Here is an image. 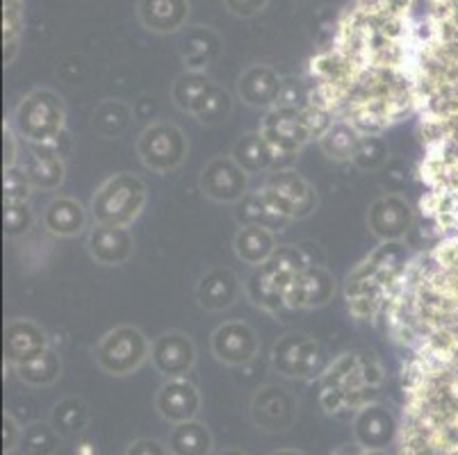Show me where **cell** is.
Returning <instances> with one entry per match:
<instances>
[{
  "label": "cell",
  "mask_w": 458,
  "mask_h": 455,
  "mask_svg": "<svg viewBox=\"0 0 458 455\" xmlns=\"http://www.w3.org/2000/svg\"><path fill=\"white\" fill-rule=\"evenodd\" d=\"M386 319L406 350L399 455H458V235L406 262Z\"/></svg>",
  "instance_id": "obj_1"
},
{
  "label": "cell",
  "mask_w": 458,
  "mask_h": 455,
  "mask_svg": "<svg viewBox=\"0 0 458 455\" xmlns=\"http://www.w3.org/2000/svg\"><path fill=\"white\" fill-rule=\"evenodd\" d=\"M415 0H352L308 64V105L363 137L415 114Z\"/></svg>",
  "instance_id": "obj_2"
},
{
  "label": "cell",
  "mask_w": 458,
  "mask_h": 455,
  "mask_svg": "<svg viewBox=\"0 0 458 455\" xmlns=\"http://www.w3.org/2000/svg\"><path fill=\"white\" fill-rule=\"evenodd\" d=\"M406 262L399 241H381L377 250L353 266L344 281V299L358 321H374L386 310Z\"/></svg>",
  "instance_id": "obj_3"
},
{
  "label": "cell",
  "mask_w": 458,
  "mask_h": 455,
  "mask_svg": "<svg viewBox=\"0 0 458 455\" xmlns=\"http://www.w3.org/2000/svg\"><path fill=\"white\" fill-rule=\"evenodd\" d=\"M310 244H285L278 246L276 253L265 265L253 266V274L244 282L249 300L272 316H281L287 312L285 291L293 281L306 269L308 265H322L312 257Z\"/></svg>",
  "instance_id": "obj_4"
},
{
  "label": "cell",
  "mask_w": 458,
  "mask_h": 455,
  "mask_svg": "<svg viewBox=\"0 0 458 455\" xmlns=\"http://www.w3.org/2000/svg\"><path fill=\"white\" fill-rule=\"evenodd\" d=\"M21 141L30 146L53 144L66 131V105L57 91L37 87L16 103L10 114Z\"/></svg>",
  "instance_id": "obj_5"
},
{
  "label": "cell",
  "mask_w": 458,
  "mask_h": 455,
  "mask_svg": "<svg viewBox=\"0 0 458 455\" xmlns=\"http://www.w3.org/2000/svg\"><path fill=\"white\" fill-rule=\"evenodd\" d=\"M148 191L144 181L135 173H114L98 185L89 203L94 223L123 225L131 228L147 207Z\"/></svg>",
  "instance_id": "obj_6"
},
{
  "label": "cell",
  "mask_w": 458,
  "mask_h": 455,
  "mask_svg": "<svg viewBox=\"0 0 458 455\" xmlns=\"http://www.w3.org/2000/svg\"><path fill=\"white\" fill-rule=\"evenodd\" d=\"M265 206L274 216L283 221H301L308 219L318 210V190L293 169L269 171L260 190Z\"/></svg>",
  "instance_id": "obj_7"
},
{
  "label": "cell",
  "mask_w": 458,
  "mask_h": 455,
  "mask_svg": "<svg viewBox=\"0 0 458 455\" xmlns=\"http://www.w3.org/2000/svg\"><path fill=\"white\" fill-rule=\"evenodd\" d=\"M96 365L107 375H131L151 358V341L137 325H116L98 340L94 349Z\"/></svg>",
  "instance_id": "obj_8"
},
{
  "label": "cell",
  "mask_w": 458,
  "mask_h": 455,
  "mask_svg": "<svg viewBox=\"0 0 458 455\" xmlns=\"http://www.w3.org/2000/svg\"><path fill=\"white\" fill-rule=\"evenodd\" d=\"M269 362L276 374H281L283 378H294V381L322 378L324 371L328 369V356L324 346L306 333H287L278 337Z\"/></svg>",
  "instance_id": "obj_9"
},
{
  "label": "cell",
  "mask_w": 458,
  "mask_h": 455,
  "mask_svg": "<svg viewBox=\"0 0 458 455\" xmlns=\"http://www.w3.org/2000/svg\"><path fill=\"white\" fill-rule=\"evenodd\" d=\"M190 153V141L176 123L153 121L137 139V157L151 173L165 175L176 171Z\"/></svg>",
  "instance_id": "obj_10"
},
{
  "label": "cell",
  "mask_w": 458,
  "mask_h": 455,
  "mask_svg": "<svg viewBox=\"0 0 458 455\" xmlns=\"http://www.w3.org/2000/svg\"><path fill=\"white\" fill-rule=\"evenodd\" d=\"M260 132L278 157V169H290L303 146L312 141L303 107H272L260 123Z\"/></svg>",
  "instance_id": "obj_11"
},
{
  "label": "cell",
  "mask_w": 458,
  "mask_h": 455,
  "mask_svg": "<svg viewBox=\"0 0 458 455\" xmlns=\"http://www.w3.org/2000/svg\"><path fill=\"white\" fill-rule=\"evenodd\" d=\"M199 187L215 203L235 206L247 196L249 173L231 156L215 157L203 166Z\"/></svg>",
  "instance_id": "obj_12"
},
{
  "label": "cell",
  "mask_w": 458,
  "mask_h": 455,
  "mask_svg": "<svg viewBox=\"0 0 458 455\" xmlns=\"http://www.w3.org/2000/svg\"><path fill=\"white\" fill-rule=\"evenodd\" d=\"M402 417H397L390 406L368 403L353 417V437L360 449L388 451V446L399 442Z\"/></svg>",
  "instance_id": "obj_13"
},
{
  "label": "cell",
  "mask_w": 458,
  "mask_h": 455,
  "mask_svg": "<svg viewBox=\"0 0 458 455\" xmlns=\"http://www.w3.org/2000/svg\"><path fill=\"white\" fill-rule=\"evenodd\" d=\"M368 228L378 241H402L413 231L415 212L399 194H383L368 207Z\"/></svg>",
  "instance_id": "obj_14"
},
{
  "label": "cell",
  "mask_w": 458,
  "mask_h": 455,
  "mask_svg": "<svg viewBox=\"0 0 458 455\" xmlns=\"http://www.w3.org/2000/svg\"><path fill=\"white\" fill-rule=\"evenodd\" d=\"M197 344L182 331H165L151 341V365L165 381L187 378L197 365Z\"/></svg>",
  "instance_id": "obj_15"
},
{
  "label": "cell",
  "mask_w": 458,
  "mask_h": 455,
  "mask_svg": "<svg viewBox=\"0 0 458 455\" xmlns=\"http://www.w3.org/2000/svg\"><path fill=\"white\" fill-rule=\"evenodd\" d=\"M212 356L228 367H244L256 360L260 340L247 321H224L210 337Z\"/></svg>",
  "instance_id": "obj_16"
},
{
  "label": "cell",
  "mask_w": 458,
  "mask_h": 455,
  "mask_svg": "<svg viewBox=\"0 0 458 455\" xmlns=\"http://www.w3.org/2000/svg\"><path fill=\"white\" fill-rule=\"evenodd\" d=\"M251 419L265 433L287 431L297 421V399L285 387H260L251 400Z\"/></svg>",
  "instance_id": "obj_17"
},
{
  "label": "cell",
  "mask_w": 458,
  "mask_h": 455,
  "mask_svg": "<svg viewBox=\"0 0 458 455\" xmlns=\"http://www.w3.org/2000/svg\"><path fill=\"white\" fill-rule=\"evenodd\" d=\"M51 349L48 333L41 328L37 321L16 316L5 324V337H3V356L7 367H19L23 362H30L35 358L44 356Z\"/></svg>",
  "instance_id": "obj_18"
},
{
  "label": "cell",
  "mask_w": 458,
  "mask_h": 455,
  "mask_svg": "<svg viewBox=\"0 0 458 455\" xmlns=\"http://www.w3.org/2000/svg\"><path fill=\"white\" fill-rule=\"evenodd\" d=\"M335 294V278L324 265H308L285 291L287 310L324 308Z\"/></svg>",
  "instance_id": "obj_19"
},
{
  "label": "cell",
  "mask_w": 458,
  "mask_h": 455,
  "mask_svg": "<svg viewBox=\"0 0 458 455\" xmlns=\"http://www.w3.org/2000/svg\"><path fill=\"white\" fill-rule=\"evenodd\" d=\"M87 250L91 260L103 266H122L135 253V237L123 225L94 223L87 235Z\"/></svg>",
  "instance_id": "obj_20"
},
{
  "label": "cell",
  "mask_w": 458,
  "mask_h": 455,
  "mask_svg": "<svg viewBox=\"0 0 458 455\" xmlns=\"http://www.w3.org/2000/svg\"><path fill=\"white\" fill-rule=\"evenodd\" d=\"M156 410L166 424H182L197 419L201 410V394L199 387L187 378H172L160 385L156 394Z\"/></svg>",
  "instance_id": "obj_21"
},
{
  "label": "cell",
  "mask_w": 458,
  "mask_h": 455,
  "mask_svg": "<svg viewBox=\"0 0 458 455\" xmlns=\"http://www.w3.org/2000/svg\"><path fill=\"white\" fill-rule=\"evenodd\" d=\"M283 78L276 69L267 64H253L237 78V96L244 105L256 110H272L281 94Z\"/></svg>",
  "instance_id": "obj_22"
},
{
  "label": "cell",
  "mask_w": 458,
  "mask_h": 455,
  "mask_svg": "<svg viewBox=\"0 0 458 455\" xmlns=\"http://www.w3.org/2000/svg\"><path fill=\"white\" fill-rule=\"evenodd\" d=\"M19 166L26 171L32 187L39 191H55L60 190L66 175L64 157L57 153L53 144L30 146L28 144L26 156L21 157Z\"/></svg>",
  "instance_id": "obj_23"
},
{
  "label": "cell",
  "mask_w": 458,
  "mask_h": 455,
  "mask_svg": "<svg viewBox=\"0 0 458 455\" xmlns=\"http://www.w3.org/2000/svg\"><path fill=\"white\" fill-rule=\"evenodd\" d=\"M242 291L244 287L235 271H231L228 266H216V269H210L206 275H201L194 294H197L199 308L208 312H224L235 306Z\"/></svg>",
  "instance_id": "obj_24"
},
{
  "label": "cell",
  "mask_w": 458,
  "mask_h": 455,
  "mask_svg": "<svg viewBox=\"0 0 458 455\" xmlns=\"http://www.w3.org/2000/svg\"><path fill=\"white\" fill-rule=\"evenodd\" d=\"M89 207H85L73 196H57L46 206L44 215H41V223L44 231L51 232L53 237L60 240H71L85 232L87 221H89Z\"/></svg>",
  "instance_id": "obj_25"
},
{
  "label": "cell",
  "mask_w": 458,
  "mask_h": 455,
  "mask_svg": "<svg viewBox=\"0 0 458 455\" xmlns=\"http://www.w3.org/2000/svg\"><path fill=\"white\" fill-rule=\"evenodd\" d=\"M137 19L156 35H176L190 21V0H140Z\"/></svg>",
  "instance_id": "obj_26"
},
{
  "label": "cell",
  "mask_w": 458,
  "mask_h": 455,
  "mask_svg": "<svg viewBox=\"0 0 458 455\" xmlns=\"http://www.w3.org/2000/svg\"><path fill=\"white\" fill-rule=\"evenodd\" d=\"M276 232L265 225H240L233 240L237 260L249 266H260L276 253Z\"/></svg>",
  "instance_id": "obj_27"
},
{
  "label": "cell",
  "mask_w": 458,
  "mask_h": 455,
  "mask_svg": "<svg viewBox=\"0 0 458 455\" xmlns=\"http://www.w3.org/2000/svg\"><path fill=\"white\" fill-rule=\"evenodd\" d=\"M219 53H222V37L216 35L212 28L197 25V28L187 30L181 50L182 64L187 66V71H201V73H206L208 66L216 62Z\"/></svg>",
  "instance_id": "obj_28"
},
{
  "label": "cell",
  "mask_w": 458,
  "mask_h": 455,
  "mask_svg": "<svg viewBox=\"0 0 458 455\" xmlns=\"http://www.w3.org/2000/svg\"><path fill=\"white\" fill-rule=\"evenodd\" d=\"M231 157L242 166L249 175L269 173L278 169V157L272 146L265 141L260 132H247L233 144Z\"/></svg>",
  "instance_id": "obj_29"
},
{
  "label": "cell",
  "mask_w": 458,
  "mask_h": 455,
  "mask_svg": "<svg viewBox=\"0 0 458 455\" xmlns=\"http://www.w3.org/2000/svg\"><path fill=\"white\" fill-rule=\"evenodd\" d=\"M166 446L172 455H212L215 440L206 424H201L199 419H190L172 426Z\"/></svg>",
  "instance_id": "obj_30"
},
{
  "label": "cell",
  "mask_w": 458,
  "mask_h": 455,
  "mask_svg": "<svg viewBox=\"0 0 458 455\" xmlns=\"http://www.w3.org/2000/svg\"><path fill=\"white\" fill-rule=\"evenodd\" d=\"M233 112V96L224 89L222 85H216L215 80L208 82L199 96L191 100L190 110L187 114L191 119H197L199 123H206V125H215V123H222L231 116Z\"/></svg>",
  "instance_id": "obj_31"
},
{
  "label": "cell",
  "mask_w": 458,
  "mask_h": 455,
  "mask_svg": "<svg viewBox=\"0 0 458 455\" xmlns=\"http://www.w3.org/2000/svg\"><path fill=\"white\" fill-rule=\"evenodd\" d=\"M89 406H87V400L82 396H66L60 403H55V408L51 410L53 428L66 440L82 435L87 431V426H89Z\"/></svg>",
  "instance_id": "obj_32"
},
{
  "label": "cell",
  "mask_w": 458,
  "mask_h": 455,
  "mask_svg": "<svg viewBox=\"0 0 458 455\" xmlns=\"http://www.w3.org/2000/svg\"><path fill=\"white\" fill-rule=\"evenodd\" d=\"M363 141V135L358 131H353L352 125L347 123H335L324 132L318 139L319 148H322L324 156L333 162H352L353 156H356L358 146Z\"/></svg>",
  "instance_id": "obj_33"
},
{
  "label": "cell",
  "mask_w": 458,
  "mask_h": 455,
  "mask_svg": "<svg viewBox=\"0 0 458 455\" xmlns=\"http://www.w3.org/2000/svg\"><path fill=\"white\" fill-rule=\"evenodd\" d=\"M132 119L131 107L123 100H103L101 105L94 110L91 116V128L96 135H101L103 139H114V137L123 135Z\"/></svg>",
  "instance_id": "obj_34"
},
{
  "label": "cell",
  "mask_w": 458,
  "mask_h": 455,
  "mask_svg": "<svg viewBox=\"0 0 458 455\" xmlns=\"http://www.w3.org/2000/svg\"><path fill=\"white\" fill-rule=\"evenodd\" d=\"M16 375L21 381L30 387H51L60 381L62 375V360L55 350L48 349L44 356L35 358L30 362H23V365L14 367Z\"/></svg>",
  "instance_id": "obj_35"
},
{
  "label": "cell",
  "mask_w": 458,
  "mask_h": 455,
  "mask_svg": "<svg viewBox=\"0 0 458 455\" xmlns=\"http://www.w3.org/2000/svg\"><path fill=\"white\" fill-rule=\"evenodd\" d=\"M235 219L240 225H265V228H272L274 232L283 231L287 225V221L278 219L269 212L260 191H247V196L235 203Z\"/></svg>",
  "instance_id": "obj_36"
},
{
  "label": "cell",
  "mask_w": 458,
  "mask_h": 455,
  "mask_svg": "<svg viewBox=\"0 0 458 455\" xmlns=\"http://www.w3.org/2000/svg\"><path fill=\"white\" fill-rule=\"evenodd\" d=\"M62 435L53 428L51 421H32L23 428L21 451L26 455H55Z\"/></svg>",
  "instance_id": "obj_37"
},
{
  "label": "cell",
  "mask_w": 458,
  "mask_h": 455,
  "mask_svg": "<svg viewBox=\"0 0 458 455\" xmlns=\"http://www.w3.org/2000/svg\"><path fill=\"white\" fill-rule=\"evenodd\" d=\"M23 35V0H3V44H5V66L14 62L19 53V39Z\"/></svg>",
  "instance_id": "obj_38"
},
{
  "label": "cell",
  "mask_w": 458,
  "mask_h": 455,
  "mask_svg": "<svg viewBox=\"0 0 458 455\" xmlns=\"http://www.w3.org/2000/svg\"><path fill=\"white\" fill-rule=\"evenodd\" d=\"M210 80L212 78H208V75L201 73V71H185V73L178 75L176 80H174V87H172L174 105L187 114V110H190V105H191V100L197 98L199 91H201Z\"/></svg>",
  "instance_id": "obj_39"
},
{
  "label": "cell",
  "mask_w": 458,
  "mask_h": 455,
  "mask_svg": "<svg viewBox=\"0 0 458 455\" xmlns=\"http://www.w3.org/2000/svg\"><path fill=\"white\" fill-rule=\"evenodd\" d=\"M3 190H5V206H23V203H30L35 187L26 171L21 166H12L3 171Z\"/></svg>",
  "instance_id": "obj_40"
},
{
  "label": "cell",
  "mask_w": 458,
  "mask_h": 455,
  "mask_svg": "<svg viewBox=\"0 0 458 455\" xmlns=\"http://www.w3.org/2000/svg\"><path fill=\"white\" fill-rule=\"evenodd\" d=\"M388 157V146L383 141V137H363L360 146H358L356 156H353V164L363 171H374L386 162Z\"/></svg>",
  "instance_id": "obj_41"
},
{
  "label": "cell",
  "mask_w": 458,
  "mask_h": 455,
  "mask_svg": "<svg viewBox=\"0 0 458 455\" xmlns=\"http://www.w3.org/2000/svg\"><path fill=\"white\" fill-rule=\"evenodd\" d=\"M32 225H35V212H32L30 203H23V206H5L7 240H19V237L28 235Z\"/></svg>",
  "instance_id": "obj_42"
},
{
  "label": "cell",
  "mask_w": 458,
  "mask_h": 455,
  "mask_svg": "<svg viewBox=\"0 0 458 455\" xmlns=\"http://www.w3.org/2000/svg\"><path fill=\"white\" fill-rule=\"evenodd\" d=\"M308 94H310L308 82L297 80V78H285L274 107H303L308 103Z\"/></svg>",
  "instance_id": "obj_43"
},
{
  "label": "cell",
  "mask_w": 458,
  "mask_h": 455,
  "mask_svg": "<svg viewBox=\"0 0 458 455\" xmlns=\"http://www.w3.org/2000/svg\"><path fill=\"white\" fill-rule=\"evenodd\" d=\"M3 171L12 169V166H19L21 162V137L16 135L14 125L10 123V119H5L3 123Z\"/></svg>",
  "instance_id": "obj_44"
},
{
  "label": "cell",
  "mask_w": 458,
  "mask_h": 455,
  "mask_svg": "<svg viewBox=\"0 0 458 455\" xmlns=\"http://www.w3.org/2000/svg\"><path fill=\"white\" fill-rule=\"evenodd\" d=\"M21 440H23V428L12 412H5L3 415V453L12 455L16 449H21Z\"/></svg>",
  "instance_id": "obj_45"
},
{
  "label": "cell",
  "mask_w": 458,
  "mask_h": 455,
  "mask_svg": "<svg viewBox=\"0 0 458 455\" xmlns=\"http://www.w3.org/2000/svg\"><path fill=\"white\" fill-rule=\"evenodd\" d=\"M123 455H172V451L162 442L151 440V437H140V440L131 442L126 446V453Z\"/></svg>",
  "instance_id": "obj_46"
},
{
  "label": "cell",
  "mask_w": 458,
  "mask_h": 455,
  "mask_svg": "<svg viewBox=\"0 0 458 455\" xmlns=\"http://www.w3.org/2000/svg\"><path fill=\"white\" fill-rule=\"evenodd\" d=\"M224 3L231 14L240 16V19H251L267 7L269 0H224Z\"/></svg>",
  "instance_id": "obj_47"
},
{
  "label": "cell",
  "mask_w": 458,
  "mask_h": 455,
  "mask_svg": "<svg viewBox=\"0 0 458 455\" xmlns=\"http://www.w3.org/2000/svg\"><path fill=\"white\" fill-rule=\"evenodd\" d=\"M360 451H363V449H360V446H358V444H349V446H343V449H337V451H333V453L331 455H358V453H360Z\"/></svg>",
  "instance_id": "obj_48"
},
{
  "label": "cell",
  "mask_w": 458,
  "mask_h": 455,
  "mask_svg": "<svg viewBox=\"0 0 458 455\" xmlns=\"http://www.w3.org/2000/svg\"><path fill=\"white\" fill-rule=\"evenodd\" d=\"M216 455H249V453H244L242 449H235V446H231V449L219 451V453H216Z\"/></svg>",
  "instance_id": "obj_49"
},
{
  "label": "cell",
  "mask_w": 458,
  "mask_h": 455,
  "mask_svg": "<svg viewBox=\"0 0 458 455\" xmlns=\"http://www.w3.org/2000/svg\"><path fill=\"white\" fill-rule=\"evenodd\" d=\"M272 455H303V453L297 449H278V451H274Z\"/></svg>",
  "instance_id": "obj_50"
},
{
  "label": "cell",
  "mask_w": 458,
  "mask_h": 455,
  "mask_svg": "<svg viewBox=\"0 0 458 455\" xmlns=\"http://www.w3.org/2000/svg\"><path fill=\"white\" fill-rule=\"evenodd\" d=\"M358 455H390V453H388V451H368V449H363Z\"/></svg>",
  "instance_id": "obj_51"
}]
</instances>
